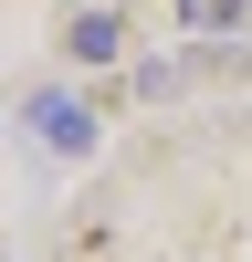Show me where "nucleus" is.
I'll list each match as a JSON object with an SVG mask.
<instances>
[{
    "label": "nucleus",
    "instance_id": "obj_1",
    "mask_svg": "<svg viewBox=\"0 0 252 262\" xmlns=\"http://www.w3.org/2000/svg\"><path fill=\"white\" fill-rule=\"evenodd\" d=\"M21 126H32L42 158H95V105L84 95H53L42 84V95H21Z\"/></svg>",
    "mask_w": 252,
    "mask_h": 262
},
{
    "label": "nucleus",
    "instance_id": "obj_2",
    "mask_svg": "<svg viewBox=\"0 0 252 262\" xmlns=\"http://www.w3.org/2000/svg\"><path fill=\"white\" fill-rule=\"evenodd\" d=\"M63 53H74V63H116L126 53V21L116 11H74V21H63Z\"/></svg>",
    "mask_w": 252,
    "mask_h": 262
}]
</instances>
